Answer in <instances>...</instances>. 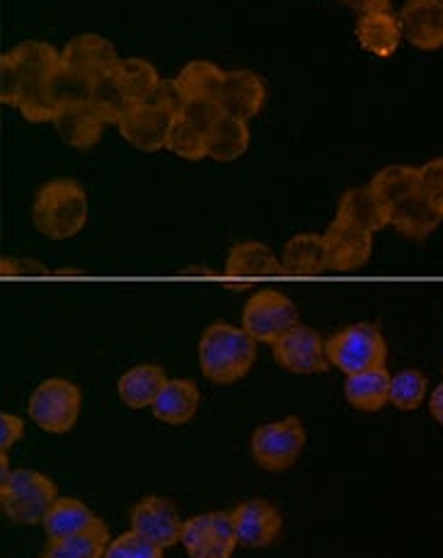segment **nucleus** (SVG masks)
Wrapping results in <instances>:
<instances>
[{
  "label": "nucleus",
  "mask_w": 443,
  "mask_h": 558,
  "mask_svg": "<svg viewBox=\"0 0 443 558\" xmlns=\"http://www.w3.org/2000/svg\"><path fill=\"white\" fill-rule=\"evenodd\" d=\"M45 275L47 270L35 260H3V275L15 277V275Z\"/></svg>",
  "instance_id": "nucleus-41"
},
{
  "label": "nucleus",
  "mask_w": 443,
  "mask_h": 558,
  "mask_svg": "<svg viewBox=\"0 0 443 558\" xmlns=\"http://www.w3.org/2000/svg\"><path fill=\"white\" fill-rule=\"evenodd\" d=\"M223 114L225 112H223V107L219 102H189L185 107V114H182V117H185V120L192 122L197 129H201L204 134H209Z\"/></svg>",
  "instance_id": "nucleus-39"
},
{
  "label": "nucleus",
  "mask_w": 443,
  "mask_h": 558,
  "mask_svg": "<svg viewBox=\"0 0 443 558\" xmlns=\"http://www.w3.org/2000/svg\"><path fill=\"white\" fill-rule=\"evenodd\" d=\"M231 514L237 546H245V549H264L281 534V514L264 498L245 500Z\"/></svg>",
  "instance_id": "nucleus-15"
},
{
  "label": "nucleus",
  "mask_w": 443,
  "mask_h": 558,
  "mask_svg": "<svg viewBox=\"0 0 443 558\" xmlns=\"http://www.w3.org/2000/svg\"><path fill=\"white\" fill-rule=\"evenodd\" d=\"M122 61L110 39L95 32L75 35L66 47L61 49V66L63 76L78 90H88L90 85L102 81L104 76L114 73L116 63Z\"/></svg>",
  "instance_id": "nucleus-6"
},
{
  "label": "nucleus",
  "mask_w": 443,
  "mask_h": 558,
  "mask_svg": "<svg viewBox=\"0 0 443 558\" xmlns=\"http://www.w3.org/2000/svg\"><path fill=\"white\" fill-rule=\"evenodd\" d=\"M257 360V340L245 328L216 320L201 332L199 367L213 384L229 386L247 377Z\"/></svg>",
  "instance_id": "nucleus-2"
},
{
  "label": "nucleus",
  "mask_w": 443,
  "mask_h": 558,
  "mask_svg": "<svg viewBox=\"0 0 443 558\" xmlns=\"http://www.w3.org/2000/svg\"><path fill=\"white\" fill-rule=\"evenodd\" d=\"M250 148V126L233 114H223L209 132V158L219 163H233Z\"/></svg>",
  "instance_id": "nucleus-28"
},
{
  "label": "nucleus",
  "mask_w": 443,
  "mask_h": 558,
  "mask_svg": "<svg viewBox=\"0 0 443 558\" xmlns=\"http://www.w3.org/2000/svg\"><path fill=\"white\" fill-rule=\"evenodd\" d=\"M201 405V391L199 386L189 379H168L163 391L150 405L156 421L165 425H187L194 421Z\"/></svg>",
  "instance_id": "nucleus-24"
},
{
  "label": "nucleus",
  "mask_w": 443,
  "mask_h": 558,
  "mask_svg": "<svg viewBox=\"0 0 443 558\" xmlns=\"http://www.w3.org/2000/svg\"><path fill=\"white\" fill-rule=\"evenodd\" d=\"M306 439L308 435L300 417L288 415L281 417V421L259 425L250 439V452L259 469L279 474V471H286L296 464L306 447Z\"/></svg>",
  "instance_id": "nucleus-8"
},
{
  "label": "nucleus",
  "mask_w": 443,
  "mask_h": 558,
  "mask_svg": "<svg viewBox=\"0 0 443 558\" xmlns=\"http://www.w3.org/2000/svg\"><path fill=\"white\" fill-rule=\"evenodd\" d=\"M177 117L160 110L153 102H140L134 105L132 110L124 114V120L119 122V134L126 144H132L138 151L156 154L163 151L168 144V134Z\"/></svg>",
  "instance_id": "nucleus-14"
},
{
  "label": "nucleus",
  "mask_w": 443,
  "mask_h": 558,
  "mask_svg": "<svg viewBox=\"0 0 443 558\" xmlns=\"http://www.w3.org/2000/svg\"><path fill=\"white\" fill-rule=\"evenodd\" d=\"M340 3L356 10L359 15L383 13V10H391V0H340Z\"/></svg>",
  "instance_id": "nucleus-42"
},
{
  "label": "nucleus",
  "mask_w": 443,
  "mask_h": 558,
  "mask_svg": "<svg viewBox=\"0 0 443 558\" xmlns=\"http://www.w3.org/2000/svg\"><path fill=\"white\" fill-rule=\"evenodd\" d=\"M267 100V85L262 76L255 71H225L223 90H221V107L225 114L241 117L250 122L253 117L262 112Z\"/></svg>",
  "instance_id": "nucleus-18"
},
{
  "label": "nucleus",
  "mask_w": 443,
  "mask_h": 558,
  "mask_svg": "<svg viewBox=\"0 0 443 558\" xmlns=\"http://www.w3.org/2000/svg\"><path fill=\"white\" fill-rule=\"evenodd\" d=\"M97 514L81 502L78 498H61L53 502L51 510L47 512L45 522H41V527H45V534L49 542H59V539H66V536L81 532L85 527H90L95 524Z\"/></svg>",
  "instance_id": "nucleus-29"
},
{
  "label": "nucleus",
  "mask_w": 443,
  "mask_h": 558,
  "mask_svg": "<svg viewBox=\"0 0 443 558\" xmlns=\"http://www.w3.org/2000/svg\"><path fill=\"white\" fill-rule=\"evenodd\" d=\"M182 546L189 558H233L237 534L231 512H204L185 520Z\"/></svg>",
  "instance_id": "nucleus-10"
},
{
  "label": "nucleus",
  "mask_w": 443,
  "mask_h": 558,
  "mask_svg": "<svg viewBox=\"0 0 443 558\" xmlns=\"http://www.w3.org/2000/svg\"><path fill=\"white\" fill-rule=\"evenodd\" d=\"M322 235H325L328 245L330 270L352 272L371 260L373 233H366L361 229L349 227V223L334 219Z\"/></svg>",
  "instance_id": "nucleus-16"
},
{
  "label": "nucleus",
  "mask_w": 443,
  "mask_h": 558,
  "mask_svg": "<svg viewBox=\"0 0 443 558\" xmlns=\"http://www.w3.org/2000/svg\"><path fill=\"white\" fill-rule=\"evenodd\" d=\"M39 558H53V556H49V554H47V551H45V556H39Z\"/></svg>",
  "instance_id": "nucleus-45"
},
{
  "label": "nucleus",
  "mask_w": 443,
  "mask_h": 558,
  "mask_svg": "<svg viewBox=\"0 0 443 558\" xmlns=\"http://www.w3.org/2000/svg\"><path fill=\"white\" fill-rule=\"evenodd\" d=\"M110 542V530H107V524L97 518L90 527L75 532L66 536V539L49 542L47 554L53 558H104Z\"/></svg>",
  "instance_id": "nucleus-30"
},
{
  "label": "nucleus",
  "mask_w": 443,
  "mask_h": 558,
  "mask_svg": "<svg viewBox=\"0 0 443 558\" xmlns=\"http://www.w3.org/2000/svg\"><path fill=\"white\" fill-rule=\"evenodd\" d=\"M88 192L78 180L59 178L41 185L32 202V223L49 241H66L88 223Z\"/></svg>",
  "instance_id": "nucleus-3"
},
{
  "label": "nucleus",
  "mask_w": 443,
  "mask_h": 558,
  "mask_svg": "<svg viewBox=\"0 0 443 558\" xmlns=\"http://www.w3.org/2000/svg\"><path fill=\"white\" fill-rule=\"evenodd\" d=\"M391 384L393 377L385 367L349 374L347 381H344V399H347L356 411L376 413L381 411L385 403H391Z\"/></svg>",
  "instance_id": "nucleus-26"
},
{
  "label": "nucleus",
  "mask_w": 443,
  "mask_h": 558,
  "mask_svg": "<svg viewBox=\"0 0 443 558\" xmlns=\"http://www.w3.org/2000/svg\"><path fill=\"white\" fill-rule=\"evenodd\" d=\"M328 360L342 374H359L366 369L385 367L387 342L373 324H356L342 328L325 342Z\"/></svg>",
  "instance_id": "nucleus-7"
},
{
  "label": "nucleus",
  "mask_w": 443,
  "mask_h": 558,
  "mask_svg": "<svg viewBox=\"0 0 443 558\" xmlns=\"http://www.w3.org/2000/svg\"><path fill=\"white\" fill-rule=\"evenodd\" d=\"M114 76L122 85L124 93L128 95L132 105L148 102L150 95L156 93L160 76L153 63H148L146 59H122L116 63Z\"/></svg>",
  "instance_id": "nucleus-31"
},
{
  "label": "nucleus",
  "mask_w": 443,
  "mask_h": 558,
  "mask_svg": "<svg viewBox=\"0 0 443 558\" xmlns=\"http://www.w3.org/2000/svg\"><path fill=\"white\" fill-rule=\"evenodd\" d=\"M429 413L434 415V421L443 425V384H439L434 393L429 396Z\"/></svg>",
  "instance_id": "nucleus-43"
},
{
  "label": "nucleus",
  "mask_w": 443,
  "mask_h": 558,
  "mask_svg": "<svg viewBox=\"0 0 443 558\" xmlns=\"http://www.w3.org/2000/svg\"><path fill=\"white\" fill-rule=\"evenodd\" d=\"M148 102H153L156 107H160V110H165L172 117H182V114H185V107H187L185 95H182L175 78H160L158 88H156L153 95H150Z\"/></svg>",
  "instance_id": "nucleus-38"
},
{
  "label": "nucleus",
  "mask_w": 443,
  "mask_h": 558,
  "mask_svg": "<svg viewBox=\"0 0 443 558\" xmlns=\"http://www.w3.org/2000/svg\"><path fill=\"white\" fill-rule=\"evenodd\" d=\"M334 219L366 233H378L391 227V207L376 195L371 185L354 187L342 195L337 204V217Z\"/></svg>",
  "instance_id": "nucleus-20"
},
{
  "label": "nucleus",
  "mask_w": 443,
  "mask_h": 558,
  "mask_svg": "<svg viewBox=\"0 0 443 558\" xmlns=\"http://www.w3.org/2000/svg\"><path fill=\"white\" fill-rule=\"evenodd\" d=\"M71 88L61 51L47 41L27 39L0 57V100L15 107L29 124L51 122L61 100L75 93Z\"/></svg>",
  "instance_id": "nucleus-1"
},
{
  "label": "nucleus",
  "mask_w": 443,
  "mask_h": 558,
  "mask_svg": "<svg viewBox=\"0 0 443 558\" xmlns=\"http://www.w3.org/2000/svg\"><path fill=\"white\" fill-rule=\"evenodd\" d=\"M325 342L328 340H322L318 330L298 324L284 338L274 342V360L279 362V367H284L291 374H304V377H308V374H322L332 367Z\"/></svg>",
  "instance_id": "nucleus-12"
},
{
  "label": "nucleus",
  "mask_w": 443,
  "mask_h": 558,
  "mask_svg": "<svg viewBox=\"0 0 443 558\" xmlns=\"http://www.w3.org/2000/svg\"><path fill=\"white\" fill-rule=\"evenodd\" d=\"M225 275L233 282H241L237 287H247L253 279L284 275V265L269 245L259 241H243L231 248L229 260H225Z\"/></svg>",
  "instance_id": "nucleus-17"
},
{
  "label": "nucleus",
  "mask_w": 443,
  "mask_h": 558,
  "mask_svg": "<svg viewBox=\"0 0 443 558\" xmlns=\"http://www.w3.org/2000/svg\"><path fill=\"white\" fill-rule=\"evenodd\" d=\"M371 187L378 197H381L387 207L403 199L409 192L421 187L419 168L413 166H387L371 178Z\"/></svg>",
  "instance_id": "nucleus-33"
},
{
  "label": "nucleus",
  "mask_w": 443,
  "mask_h": 558,
  "mask_svg": "<svg viewBox=\"0 0 443 558\" xmlns=\"http://www.w3.org/2000/svg\"><path fill=\"white\" fill-rule=\"evenodd\" d=\"M298 326V308L286 294L274 289L255 292L243 308V328L250 332L257 342L274 345L288 330Z\"/></svg>",
  "instance_id": "nucleus-9"
},
{
  "label": "nucleus",
  "mask_w": 443,
  "mask_h": 558,
  "mask_svg": "<svg viewBox=\"0 0 443 558\" xmlns=\"http://www.w3.org/2000/svg\"><path fill=\"white\" fill-rule=\"evenodd\" d=\"M165 384L168 374L160 364H136V367L122 374V379L116 384V393L126 408L140 411V408H150L156 403Z\"/></svg>",
  "instance_id": "nucleus-25"
},
{
  "label": "nucleus",
  "mask_w": 443,
  "mask_h": 558,
  "mask_svg": "<svg viewBox=\"0 0 443 558\" xmlns=\"http://www.w3.org/2000/svg\"><path fill=\"white\" fill-rule=\"evenodd\" d=\"M419 180H421V192L434 204L436 211L443 217V156L429 160L419 168Z\"/></svg>",
  "instance_id": "nucleus-37"
},
{
  "label": "nucleus",
  "mask_w": 443,
  "mask_h": 558,
  "mask_svg": "<svg viewBox=\"0 0 443 558\" xmlns=\"http://www.w3.org/2000/svg\"><path fill=\"white\" fill-rule=\"evenodd\" d=\"M441 221L443 217L421 192V187L391 204V227L409 241H427L439 229Z\"/></svg>",
  "instance_id": "nucleus-21"
},
{
  "label": "nucleus",
  "mask_w": 443,
  "mask_h": 558,
  "mask_svg": "<svg viewBox=\"0 0 443 558\" xmlns=\"http://www.w3.org/2000/svg\"><path fill=\"white\" fill-rule=\"evenodd\" d=\"M281 265L286 275L294 277H318L330 270V257L325 235L322 233H298L288 239L281 248Z\"/></svg>",
  "instance_id": "nucleus-22"
},
{
  "label": "nucleus",
  "mask_w": 443,
  "mask_h": 558,
  "mask_svg": "<svg viewBox=\"0 0 443 558\" xmlns=\"http://www.w3.org/2000/svg\"><path fill=\"white\" fill-rule=\"evenodd\" d=\"M165 148L182 160H201L209 158V134L187 122L185 117H177L168 134Z\"/></svg>",
  "instance_id": "nucleus-34"
},
{
  "label": "nucleus",
  "mask_w": 443,
  "mask_h": 558,
  "mask_svg": "<svg viewBox=\"0 0 443 558\" xmlns=\"http://www.w3.org/2000/svg\"><path fill=\"white\" fill-rule=\"evenodd\" d=\"M182 95L189 102H219L221 105V90L225 81V71H221L211 61H189L175 76Z\"/></svg>",
  "instance_id": "nucleus-27"
},
{
  "label": "nucleus",
  "mask_w": 443,
  "mask_h": 558,
  "mask_svg": "<svg viewBox=\"0 0 443 558\" xmlns=\"http://www.w3.org/2000/svg\"><path fill=\"white\" fill-rule=\"evenodd\" d=\"M57 500V483L35 469H15L0 481V508L15 524H41Z\"/></svg>",
  "instance_id": "nucleus-4"
},
{
  "label": "nucleus",
  "mask_w": 443,
  "mask_h": 558,
  "mask_svg": "<svg viewBox=\"0 0 443 558\" xmlns=\"http://www.w3.org/2000/svg\"><path fill=\"white\" fill-rule=\"evenodd\" d=\"M85 98L90 100L95 112L102 117L104 124H119L124 120V114L134 107L122 85H119L114 73L90 85V88L85 90Z\"/></svg>",
  "instance_id": "nucleus-32"
},
{
  "label": "nucleus",
  "mask_w": 443,
  "mask_h": 558,
  "mask_svg": "<svg viewBox=\"0 0 443 558\" xmlns=\"http://www.w3.org/2000/svg\"><path fill=\"white\" fill-rule=\"evenodd\" d=\"M83 393L78 386L69 379L51 377L41 381L29 396L27 413L29 421L39 430L49 435H66L71 433L81 417Z\"/></svg>",
  "instance_id": "nucleus-5"
},
{
  "label": "nucleus",
  "mask_w": 443,
  "mask_h": 558,
  "mask_svg": "<svg viewBox=\"0 0 443 558\" xmlns=\"http://www.w3.org/2000/svg\"><path fill=\"white\" fill-rule=\"evenodd\" d=\"M429 3H434V5H439V8H443V0H429Z\"/></svg>",
  "instance_id": "nucleus-44"
},
{
  "label": "nucleus",
  "mask_w": 443,
  "mask_h": 558,
  "mask_svg": "<svg viewBox=\"0 0 443 558\" xmlns=\"http://www.w3.org/2000/svg\"><path fill=\"white\" fill-rule=\"evenodd\" d=\"M163 551L165 549H160L153 542L128 530L122 536H114L107 546L104 558H163Z\"/></svg>",
  "instance_id": "nucleus-36"
},
{
  "label": "nucleus",
  "mask_w": 443,
  "mask_h": 558,
  "mask_svg": "<svg viewBox=\"0 0 443 558\" xmlns=\"http://www.w3.org/2000/svg\"><path fill=\"white\" fill-rule=\"evenodd\" d=\"M356 39H359L361 49L373 53V57L391 59L405 39L399 15H395L393 10L359 15V20H356Z\"/></svg>",
  "instance_id": "nucleus-23"
},
{
  "label": "nucleus",
  "mask_w": 443,
  "mask_h": 558,
  "mask_svg": "<svg viewBox=\"0 0 443 558\" xmlns=\"http://www.w3.org/2000/svg\"><path fill=\"white\" fill-rule=\"evenodd\" d=\"M429 379L419 369L397 372L391 384V403L397 411H417L424 403Z\"/></svg>",
  "instance_id": "nucleus-35"
},
{
  "label": "nucleus",
  "mask_w": 443,
  "mask_h": 558,
  "mask_svg": "<svg viewBox=\"0 0 443 558\" xmlns=\"http://www.w3.org/2000/svg\"><path fill=\"white\" fill-rule=\"evenodd\" d=\"M25 435V421L13 413H0V452H8Z\"/></svg>",
  "instance_id": "nucleus-40"
},
{
  "label": "nucleus",
  "mask_w": 443,
  "mask_h": 558,
  "mask_svg": "<svg viewBox=\"0 0 443 558\" xmlns=\"http://www.w3.org/2000/svg\"><path fill=\"white\" fill-rule=\"evenodd\" d=\"M132 532L140 534L144 539L153 542L160 549H170L182 542V522L177 508L163 496H146L132 508Z\"/></svg>",
  "instance_id": "nucleus-13"
},
{
  "label": "nucleus",
  "mask_w": 443,
  "mask_h": 558,
  "mask_svg": "<svg viewBox=\"0 0 443 558\" xmlns=\"http://www.w3.org/2000/svg\"><path fill=\"white\" fill-rule=\"evenodd\" d=\"M51 124L57 129L61 142L69 144L71 148H78V151H88V148L100 142L104 129L102 117L95 112V107L85 98V93L78 90L69 93L61 100Z\"/></svg>",
  "instance_id": "nucleus-11"
},
{
  "label": "nucleus",
  "mask_w": 443,
  "mask_h": 558,
  "mask_svg": "<svg viewBox=\"0 0 443 558\" xmlns=\"http://www.w3.org/2000/svg\"><path fill=\"white\" fill-rule=\"evenodd\" d=\"M403 37L421 51H436L443 47V8L429 0H407L399 10Z\"/></svg>",
  "instance_id": "nucleus-19"
}]
</instances>
